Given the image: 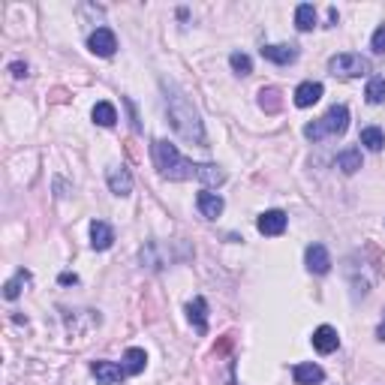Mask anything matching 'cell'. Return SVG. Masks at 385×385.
Masks as SVG:
<instances>
[{
  "label": "cell",
  "instance_id": "28",
  "mask_svg": "<svg viewBox=\"0 0 385 385\" xmlns=\"http://www.w3.org/2000/svg\"><path fill=\"white\" fill-rule=\"evenodd\" d=\"M123 103H127V108H130V120H133V130L139 133V130H142V123H139V115H135V106H133V100H123Z\"/></svg>",
  "mask_w": 385,
  "mask_h": 385
},
{
  "label": "cell",
  "instance_id": "18",
  "mask_svg": "<svg viewBox=\"0 0 385 385\" xmlns=\"http://www.w3.org/2000/svg\"><path fill=\"white\" fill-rule=\"evenodd\" d=\"M145 364H148V355H145V349H139V346H130L127 352H123V370H127V376H139L142 370H145Z\"/></svg>",
  "mask_w": 385,
  "mask_h": 385
},
{
  "label": "cell",
  "instance_id": "22",
  "mask_svg": "<svg viewBox=\"0 0 385 385\" xmlns=\"http://www.w3.org/2000/svg\"><path fill=\"white\" fill-rule=\"evenodd\" d=\"M359 142L367 148V150H382L385 148V133L379 127H364L361 135H359Z\"/></svg>",
  "mask_w": 385,
  "mask_h": 385
},
{
  "label": "cell",
  "instance_id": "23",
  "mask_svg": "<svg viewBox=\"0 0 385 385\" xmlns=\"http://www.w3.org/2000/svg\"><path fill=\"white\" fill-rule=\"evenodd\" d=\"M259 106H262L268 115L280 112V106H283V100H280V91H277V88H262V91H259Z\"/></svg>",
  "mask_w": 385,
  "mask_h": 385
},
{
  "label": "cell",
  "instance_id": "16",
  "mask_svg": "<svg viewBox=\"0 0 385 385\" xmlns=\"http://www.w3.org/2000/svg\"><path fill=\"white\" fill-rule=\"evenodd\" d=\"M262 58L277 63V66L295 63L298 61V46H262Z\"/></svg>",
  "mask_w": 385,
  "mask_h": 385
},
{
  "label": "cell",
  "instance_id": "15",
  "mask_svg": "<svg viewBox=\"0 0 385 385\" xmlns=\"http://www.w3.org/2000/svg\"><path fill=\"white\" fill-rule=\"evenodd\" d=\"M187 316H190V322H192V328H196L199 334H208V301H205L202 295L192 298L187 304Z\"/></svg>",
  "mask_w": 385,
  "mask_h": 385
},
{
  "label": "cell",
  "instance_id": "5",
  "mask_svg": "<svg viewBox=\"0 0 385 385\" xmlns=\"http://www.w3.org/2000/svg\"><path fill=\"white\" fill-rule=\"evenodd\" d=\"M88 48L96 54V58H112L118 51V36L112 27H96V31L88 36Z\"/></svg>",
  "mask_w": 385,
  "mask_h": 385
},
{
  "label": "cell",
  "instance_id": "30",
  "mask_svg": "<svg viewBox=\"0 0 385 385\" xmlns=\"http://www.w3.org/2000/svg\"><path fill=\"white\" fill-rule=\"evenodd\" d=\"M376 337L385 340V316H382V322H379V328H376Z\"/></svg>",
  "mask_w": 385,
  "mask_h": 385
},
{
  "label": "cell",
  "instance_id": "11",
  "mask_svg": "<svg viewBox=\"0 0 385 385\" xmlns=\"http://www.w3.org/2000/svg\"><path fill=\"white\" fill-rule=\"evenodd\" d=\"M337 346H340L337 328H332V325H319V328L313 332V349H316V352L332 355V352H337Z\"/></svg>",
  "mask_w": 385,
  "mask_h": 385
},
{
  "label": "cell",
  "instance_id": "7",
  "mask_svg": "<svg viewBox=\"0 0 385 385\" xmlns=\"http://www.w3.org/2000/svg\"><path fill=\"white\" fill-rule=\"evenodd\" d=\"M286 226H289V217L283 211H262V214H259V220H256V229L262 232V235H268V238L283 235Z\"/></svg>",
  "mask_w": 385,
  "mask_h": 385
},
{
  "label": "cell",
  "instance_id": "25",
  "mask_svg": "<svg viewBox=\"0 0 385 385\" xmlns=\"http://www.w3.org/2000/svg\"><path fill=\"white\" fill-rule=\"evenodd\" d=\"M229 66L238 76H250L253 73V61H250V54H244V51H232L229 54Z\"/></svg>",
  "mask_w": 385,
  "mask_h": 385
},
{
  "label": "cell",
  "instance_id": "6",
  "mask_svg": "<svg viewBox=\"0 0 385 385\" xmlns=\"http://www.w3.org/2000/svg\"><path fill=\"white\" fill-rule=\"evenodd\" d=\"M304 262H307V271L310 274H328L332 271V253H328L325 244H310L304 250Z\"/></svg>",
  "mask_w": 385,
  "mask_h": 385
},
{
  "label": "cell",
  "instance_id": "26",
  "mask_svg": "<svg viewBox=\"0 0 385 385\" xmlns=\"http://www.w3.org/2000/svg\"><path fill=\"white\" fill-rule=\"evenodd\" d=\"M370 48H374L376 54H385V24H379L374 31V39H370Z\"/></svg>",
  "mask_w": 385,
  "mask_h": 385
},
{
  "label": "cell",
  "instance_id": "10",
  "mask_svg": "<svg viewBox=\"0 0 385 385\" xmlns=\"http://www.w3.org/2000/svg\"><path fill=\"white\" fill-rule=\"evenodd\" d=\"M196 208H199V214L205 217V220H217L220 214H223V208H226V202H223V196L220 192H211V190H202L199 196H196Z\"/></svg>",
  "mask_w": 385,
  "mask_h": 385
},
{
  "label": "cell",
  "instance_id": "3",
  "mask_svg": "<svg viewBox=\"0 0 385 385\" xmlns=\"http://www.w3.org/2000/svg\"><path fill=\"white\" fill-rule=\"evenodd\" d=\"M349 130V108L346 106H332L328 112L304 127V139L310 142H322V139H337Z\"/></svg>",
  "mask_w": 385,
  "mask_h": 385
},
{
  "label": "cell",
  "instance_id": "1",
  "mask_svg": "<svg viewBox=\"0 0 385 385\" xmlns=\"http://www.w3.org/2000/svg\"><path fill=\"white\" fill-rule=\"evenodd\" d=\"M150 157H154L160 178H166V181H199L205 187H220L226 181V172L217 163H192L181 157V150L166 139H157L150 145Z\"/></svg>",
  "mask_w": 385,
  "mask_h": 385
},
{
  "label": "cell",
  "instance_id": "12",
  "mask_svg": "<svg viewBox=\"0 0 385 385\" xmlns=\"http://www.w3.org/2000/svg\"><path fill=\"white\" fill-rule=\"evenodd\" d=\"M322 93H325V88L319 85V81H301V85L295 88V106L298 108H310V106H316L322 100Z\"/></svg>",
  "mask_w": 385,
  "mask_h": 385
},
{
  "label": "cell",
  "instance_id": "9",
  "mask_svg": "<svg viewBox=\"0 0 385 385\" xmlns=\"http://www.w3.org/2000/svg\"><path fill=\"white\" fill-rule=\"evenodd\" d=\"M106 181H108V190H112L115 196H120V199L133 192V175H130L127 166H108Z\"/></svg>",
  "mask_w": 385,
  "mask_h": 385
},
{
  "label": "cell",
  "instance_id": "21",
  "mask_svg": "<svg viewBox=\"0 0 385 385\" xmlns=\"http://www.w3.org/2000/svg\"><path fill=\"white\" fill-rule=\"evenodd\" d=\"M295 27L301 34H307V31H313L316 27V9H313V4H298L295 6Z\"/></svg>",
  "mask_w": 385,
  "mask_h": 385
},
{
  "label": "cell",
  "instance_id": "24",
  "mask_svg": "<svg viewBox=\"0 0 385 385\" xmlns=\"http://www.w3.org/2000/svg\"><path fill=\"white\" fill-rule=\"evenodd\" d=\"M364 96H367V103H370V106L385 103V78H382V76L370 78V81H367V88H364Z\"/></svg>",
  "mask_w": 385,
  "mask_h": 385
},
{
  "label": "cell",
  "instance_id": "8",
  "mask_svg": "<svg viewBox=\"0 0 385 385\" xmlns=\"http://www.w3.org/2000/svg\"><path fill=\"white\" fill-rule=\"evenodd\" d=\"M91 374L96 376L100 385H120L123 376H127V370H123V364H115V361H93Z\"/></svg>",
  "mask_w": 385,
  "mask_h": 385
},
{
  "label": "cell",
  "instance_id": "19",
  "mask_svg": "<svg viewBox=\"0 0 385 385\" xmlns=\"http://www.w3.org/2000/svg\"><path fill=\"white\" fill-rule=\"evenodd\" d=\"M337 169L343 175H355L361 169V150L359 148H346V150H340L337 154Z\"/></svg>",
  "mask_w": 385,
  "mask_h": 385
},
{
  "label": "cell",
  "instance_id": "4",
  "mask_svg": "<svg viewBox=\"0 0 385 385\" xmlns=\"http://www.w3.org/2000/svg\"><path fill=\"white\" fill-rule=\"evenodd\" d=\"M328 70H332V76H340V78H361L370 73V61L355 51H343L328 61Z\"/></svg>",
  "mask_w": 385,
  "mask_h": 385
},
{
  "label": "cell",
  "instance_id": "13",
  "mask_svg": "<svg viewBox=\"0 0 385 385\" xmlns=\"http://www.w3.org/2000/svg\"><path fill=\"white\" fill-rule=\"evenodd\" d=\"M115 244V229L106 223V220H93L91 223V247L93 250H108V247Z\"/></svg>",
  "mask_w": 385,
  "mask_h": 385
},
{
  "label": "cell",
  "instance_id": "14",
  "mask_svg": "<svg viewBox=\"0 0 385 385\" xmlns=\"http://www.w3.org/2000/svg\"><path fill=\"white\" fill-rule=\"evenodd\" d=\"M292 379H295V385H319L325 379V370L313 361H301L292 367Z\"/></svg>",
  "mask_w": 385,
  "mask_h": 385
},
{
  "label": "cell",
  "instance_id": "27",
  "mask_svg": "<svg viewBox=\"0 0 385 385\" xmlns=\"http://www.w3.org/2000/svg\"><path fill=\"white\" fill-rule=\"evenodd\" d=\"M9 73L16 76V78H24V76H27V63H21V61H12V63H9Z\"/></svg>",
  "mask_w": 385,
  "mask_h": 385
},
{
  "label": "cell",
  "instance_id": "29",
  "mask_svg": "<svg viewBox=\"0 0 385 385\" xmlns=\"http://www.w3.org/2000/svg\"><path fill=\"white\" fill-rule=\"evenodd\" d=\"M58 280H61L63 286H70V283H78V277H76V274H70V271H63V274H61V277H58Z\"/></svg>",
  "mask_w": 385,
  "mask_h": 385
},
{
  "label": "cell",
  "instance_id": "17",
  "mask_svg": "<svg viewBox=\"0 0 385 385\" xmlns=\"http://www.w3.org/2000/svg\"><path fill=\"white\" fill-rule=\"evenodd\" d=\"M31 280H34V277H31V271L19 268V271H16V277H9V280L4 283V298H6V301H16V298L24 292V289L31 286Z\"/></svg>",
  "mask_w": 385,
  "mask_h": 385
},
{
  "label": "cell",
  "instance_id": "20",
  "mask_svg": "<svg viewBox=\"0 0 385 385\" xmlns=\"http://www.w3.org/2000/svg\"><path fill=\"white\" fill-rule=\"evenodd\" d=\"M91 118H93V123H100V127H115L118 123V108L112 103H96Z\"/></svg>",
  "mask_w": 385,
  "mask_h": 385
},
{
  "label": "cell",
  "instance_id": "2",
  "mask_svg": "<svg viewBox=\"0 0 385 385\" xmlns=\"http://www.w3.org/2000/svg\"><path fill=\"white\" fill-rule=\"evenodd\" d=\"M163 93H166V115H169L172 130L190 145L208 148V133H205V123L196 112V106L190 103V96L175 81H163Z\"/></svg>",
  "mask_w": 385,
  "mask_h": 385
}]
</instances>
